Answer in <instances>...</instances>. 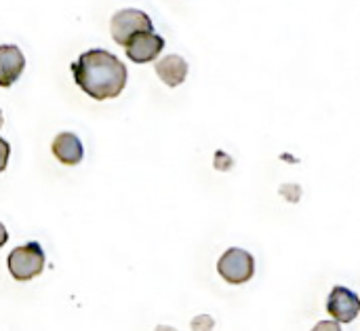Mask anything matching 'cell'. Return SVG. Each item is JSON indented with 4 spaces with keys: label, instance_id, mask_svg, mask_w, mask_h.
Instances as JSON below:
<instances>
[{
    "label": "cell",
    "instance_id": "cell-7",
    "mask_svg": "<svg viewBox=\"0 0 360 331\" xmlns=\"http://www.w3.org/2000/svg\"><path fill=\"white\" fill-rule=\"evenodd\" d=\"M25 68V57L15 44H0V87H11L17 82Z\"/></svg>",
    "mask_w": 360,
    "mask_h": 331
},
{
    "label": "cell",
    "instance_id": "cell-4",
    "mask_svg": "<svg viewBox=\"0 0 360 331\" xmlns=\"http://www.w3.org/2000/svg\"><path fill=\"white\" fill-rule=\"evenodd\" d=\"M112 38L116 44L127 46V42L139 32H154L152 19L139 8H122L112 17Z\"/></svg>",
    "mask_w": 360,
    "mask_h": 331
},
{
    "label": "cell",
    "instance_id": "cell-9",
    "mask_svg": "<svg viewBox=\"0 0 360 331\" xmlns=\"http://www.w3.org/2000/svg\"><path fill=\"white\" fill-rule=\"evenodd\" d=\"M156 74L167 87H179L188 76V61L181 55H167L156 61Z\"/></svg>",
    "mask_w": 360,
    "mask_h": 331
},
{
    "label": "cell",
    "instance_id": "cell-10",
    "mask_svg": "<svg viewBox=\"0 0 360 331\" xmlns=\"http://www.w3.org/2000/svg\"><path fill=\"white\" fill-rule=\"evenodd\" d=\"M192 331H213L215 327V319L211 315H198L192 319Z\"/></svg>",
    "mask_w": 360,
    "mask_h": 331
},
{
    "label": "cell",
    "instance_id": "cell-1",
    "mask_svg": "<svg viewBox=\"0 0 360 331\" xmlns=\"http://www.w3.org/2000/svg\"><path fill=\"white\" fill-rule=\"evenodd\" d=\"M74 82L93 99H114L122 93L127 85L124 63L105 49L84 51L72 63Z\"/></svg>",
    "mask_w": 360,
    "mask_h": 331
},
{
    "label": "cell",
    "instance_id": "cell-13",
    "mask_svg": "<svg viewBox=\"0 0 360 331\" xmlns=\"http://www.w3.org/2000/svg\"><path fill=\"white\" fill-rule=\"evenodd\" d=\"M215 167H217L219 171H228V169L232 167V158H230V156H226V154L219 150V152L215 154Z\"/></svg>",
    "mask_w": 360,
    "mask_h": 331
},
{
    "label": "cell",
    "instance_id": "cell-11",
    "mask_svg": "<svg viewBox=\"0 0 360 331\" xmlns=\"http://www.w3.org/2000/svg\"><path fill=\"white\" fill-rule=\"evenodd\" d=\"M8 154H11V146L6 139L0 137V173L6 169V163H8Z\"/></svg>",
    "mask_w": 360,
    "mask_h": 331
},
{
    "label": "cell",
    "instance_id": "cell-14",
    "mask_svg": "<svg viewBox=\"0 0 360 331\" xmlns=\"http://www.w3.org/2000/svg\"><path fill=\"white\" fill-rule=\"evenodd\" d=\"M283 194H285V196H289V201H291V203H297V199H300V188L295 186V192H289V184H287V186L283 188Z\"/></svg>",
    "mask_w": 360,
    "mask_h": 331
},
{
    "label": "cell",
    "instance_id": "cell-12",
    "mask_svg": "<svg viewBox=\"0 0 360 331\" xmlns=\"http://www.w3.org/2000/svg\"><path fill=\"white\" fill-rule=\"evenodd\" d=\"M312 331H342V323H338L335 319L333 321H319Z\"/></svg>",
    "mask_w": 360,
    "mask_h": 331
},
{
    "label": "cell",
    "instance_id": "cell-16",
    "mask_svg": "<svg viewBox=\"0 0 360 331\" xmlns=\"http://www.w3.org/2000/svg\"><path fill=\"white\" fill-rule=\"evenodd\" d=\"M156 331H177V330H175V327H169V325H158Z\"/></svg>",
    "mask_w": 360,
    "mask_h": 331
},
{
    "label": "cell",
    "instance_id": "cell-6",
    "mask_svg": "<svg viewBox=\"0 0 360 331\" xmlns=\"http://www.w3.org/2000/svg\"><path fill=\"white\" fill-rule=\"evenodd\" d=\"M162 49H165V38L154 34V32H139L124 46L127 57L131 61H135V63H150V61H154L160 55Z\"/></svg>",
    "mask_w": 360,
    "mask_h": 331
},
{
    "label": "cell",
    "instance_id": "cell-15",
    "mask_svg": "<svg viewBox=\"0 0 360 331\" xmlns=\"http://www.w3.org/2000/svg\"><path fill=\"white\" fill-rule=\"evenodd\" d=\"M8 241V232H6V228L0 224V247H4V243Z\"/></svg>",
    "mask_w": 360,
    "mask_h": 331
},
{
    "label": "cell",
    "instance_id": "cell-2",
    "mask_svg": "<svg viewBox=\"0 0 360 331\" xmlns=\"http://www.w3.org/2000/svg\"><path fill=\"white\" fill-rule=\"evenodd\" d=\"M6 264L15 281H32L44 268V251L38 243H25L8 254Z\"/></svg>",
    "mask_w": 360,
    "mask_h": 331
},
{
    "label": "cell",
    "instance_id": "cell-8",
    "mask_svg": "<svg viewBox=\"0 0 360 331\" xmlns=\"http://www.w3.org/2000/svg\"><path fill=\"white\" fill-rule=\"evenodd\" d=\"M51 150H53V154H55V158H57L59 163L70 165V167H72V165H78V163L82 161V154H84L80 139H78L74 133H68V131L59 133V135L53 139Z\"/></svg>",
    "mask_w": 360,
    "mask_h": 331
},
{
    "label": "cell",
    "instance_id": "cell-5",
    "mask_svg": "<svg viewBox=\"0 0 360 331\" xmlns=\"http://www.w3.org/2000/svg\"><path fill=\"white\" fill-rule=\"evenodd\" d=\"M327 313L338 323H352L360 315V298L352 289L335 285L327 298Z\"/></svg>",
    "mask_w": 360,
    "mask_h": 331
},
{
    "label": "cell",
    "instance_id": "cell-3",
    "mask_svg": "<svg viewBox=\"0 0 360 331\" xmlns=\"http://www.w3.org/2000/svg\"><path fill=\"white\" fill-rule=\"evenodd\" d=\"M219 277L230 285H243L253 279L255 275V260L249 251L232 247L228 249L217 262Z\"/></svg>",
    "mask_w": 360,
    "mask_h": 331
}]
</instances>
